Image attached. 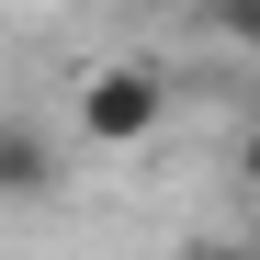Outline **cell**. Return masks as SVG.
<instances>
[{"instance_id": "7a4b0ae2", "label": "cell", "mask_w": 260, "mask_h": 260, "mask_svg": "<svg viewBox=\"0 0 260 260\" xmlns=\"http://www.w3.org/2000/svg\"><path fill=\"white\" fill-rule=\"evenodd\" d=\"M204 23L226 34V46H260V0H204Z\"/></svg>"}, {"instance_id": "3957f363", "label": "cell", "mask_w": 260, "mask_h": 260, "mask_svg": "<svg viewBox=\"0 0 260 260\" xmlns=\"http://www.w3.org/2000/svg\"><path fill=\"white\" fill-rule=\"evenodd\" d=\"M46 181V136H34V124H12V192H34Z\"/></svg>"}, {"instance_id": "277c9868", "label": "cell", "mask_w": 260, "mask_h": 260, "mask_svg": "<svg viewBox=\"0 0 260 260\" xmlns=\"http://www.w3.org/2000/svg\"><path fill=\"white\" fill-rule=\"evenodd\" d=\"M181 260H260L249 238H204V249H181Z\"/></svg>"}, {"instance_id": "6da1fadb", "label": "cell", "mask_w": 260, "mask_h": 260, "mask_svg": "<svg viewBox=\"0 0 260 260\" xmlns=\"http://www.w3.org/2000/svg\"><path fill=\"white\" fill-rule=\"evenodd\" d=\"M158 68H91L79 79V147H147V124H158Z\"/></svg>"}, {"instance_id": "5b68a950", "label": "cell", "mask_w": 260, "mask_h": 260, "mask_svg": "<svg viewBox=\"0 0 260 260\" xmlns=\"http://www.w3.org/2000/svg\"><path fill=\"white\" fill-rule=\"evenodd\" d=\"M238 181H249V192H260V124H249V147H238Z\"/></svg>"}, {"instance_id": "8992f818", "label": "cell", "mask_w": 260, "mask_h": 260, "mask_svg": "<svg viewBox=\"0 0 260 260\" xmlns=\"http://www.w3.org/2000/svg\"><path fill=\"white\" fill-rule=\"evenodd\" d=\"M249 249H260V238H249Z\"/></svg>"}]
</instances>
